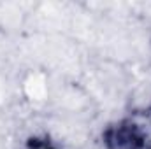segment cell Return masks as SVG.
<instances>
[{
	"label": "cell",
	"instance_id": "obj_1",
	"mask_svg": "<svg viewBox=\"0 0 151 149\" xmlns=\"http://www.w3.org/2000/svg\"><path fill=\"white\" fill-rule=\"evenodd\" d=\"M106 149H151V112L134 114L107 125L102 132Z\"/></svg>",
	"mask_w": 151,
	"mask_h": 149
},
{
	"label": "cell",
	"instance_id": "obj_2",
	"mask_svg": "<svg viewBox=\"0 0 151 149\" xmlns=\"http://www.w3.org/2000/svg\"><path fill=\"white\" fill-rule=\"evenodd\" d=\"M25 149H58V146L46 135H32L27 139Z\"/></svg>",
	"mask_w": 151,
	"mask_h": 149
},
{
	"label": "cell",
	"instance_id": "obj_3",
	"mask_svg": "<svg viewBox=\"0 0 151 149\" xmlns=\"http://www.w3.org/2000/svg\"><path fill=\"white\" fill-rule=\"evenodd\" d=\"M148 111H150V112H151V109H148Z\"/></svg>",
	"mask_w": 151,
	"mask_h": 149
}]
</instances>
